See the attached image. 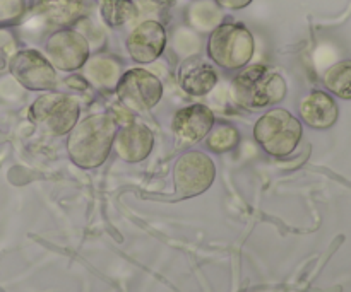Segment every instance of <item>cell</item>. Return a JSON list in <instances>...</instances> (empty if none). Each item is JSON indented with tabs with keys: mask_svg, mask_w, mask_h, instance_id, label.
Segmentation results:
<instances>
[{
	"mask_svg": "<svg viewBox=\"0 0 351 292\" xmlns=\"http://www.w3.org/2000/svg\"><path fill=\"white\" fill-rule=\"evenodd\" d=\"M115 135L117 123L112 116L105 113L88 116L69 132V157L82 170L101 166L108 159Z\"/></svg>",
	"mask_w": 351,
	"mask_h": 292,
	"instance_id": "cell-1",
	"label": "cell"
},
{
	"mask_svg": "<svg viewBox=\"0 0 351 292\" xmlns=\"http://www.w3.org/2000/svg\"><path fill=\"white\" fill-rule=\"evenodd\" d=\"M233 98L247 109L276 105L287 96V81L266 65H250L233 79Z\"/></svg>",
	"mask_w": 351,
	"mask_h": 292,
	"instance_id": "cell-2",
	"label": "cell"
},
{
	"mask_svg": "<svg viewBox=\"0 0 351 292\" xmlns=\"http://www.w3.org/2000/svg\"><path fill=\"white\" fill-rule=\"evenodd\" d=\"M256 53V40L242 23H221L209 33L208 57L226 70H239L249 65Z\"/></svg>",
	"mask_w": 351,
	"mask_h": 292,
	"instance_id": "cell-3",
	"label": "cell"
},
{
	"mask_svg": "<svg viewBox=\"0 0 351 292\" xmlns=\"http://www.w3.org/2000/svg\"><path fill=\"white\" fill-rule=\"evenodd\" d=\"M254 137L269 156L288 157L300 144L302 123L288 109L274 108L257 120Z\"/></svg>",
	"mask_w": 351,
	"mask_h": 292,
	"instance_id": "cell-4",
	"label": "cell"
},
{
	"mask_svg": "<svg viewBox=\"0 0 351 292\" xmlns=\"http://www.w3.org/2000/svg\"><path fill=\"white\" fill-rule=\"evenodd\" d=\"M81 106L72 96L62 92H47L41 94L31 105L29 116L41 130L50 135H65L79 122Z\"/></svg>",
	"mask_w": 351,
	"mask_h": 292,
	"instance_id": "cell-5",
	"label": "cell"
},
{
	"mask_svg": "<svg viewBox=\"0 0 351 292\" xmlns=\"http://www.w3.org/2000/svg\"><path fill=\"white\" fill-rule=\"evenodd\" d=\"M45 53L55 68L62 72H74L84 67L91 57V44L79 29L62 27L48 36Z\"/></svg>",
	"mask_w": 351,
	"mask_h": 292,
	"instance_id": "cell-6",
	"label": "cell"
},
{
	"mask_svg": "<svg viewBox=\"0 0 351 292\" xmlns=\"http://www.w3.org/2000/svg\"><path fill=\"white\" fill-rule=\"evenodd\" d=\"M216 168L211 157L201 150L182 154L173 168L175 190L180 197H195L213 185Z\"/></svg>",
	"mask_w": 351,
	"mask_h": 292,
	"instance_id": "cell-7",
	"label": "cell"
},
{
	"mask_svg": "<svg viewBox=\"0 0 351 292\" xmlns=\"http://www.w3.org/2000/svg\"><path fill=\"white\" fill-rule=\"evenodd\" d=\"M115 89L123 105L136 111L153 109L163 98V84L146 68H130L123 72Z\"/></svg>",
	"mask_w": 351,
	"mask_h": 292,
	"instance_id": "cell-8",
	"label": "cell"
},
{
	"mask_svg": "<svg viewBox=\"0 0 351 292\" xmlns=\"http://www.w3.org/2000/svg\"><path fill=\"white\" fill-rule=\"evenodd\" d=\"M12 77L29 91H51L57 84V72L41 51L27 48L12 55L9 62Z\"/></svg>",
	"mask_w": 351,
	"mask_h": 292,
	"instance_id": "cell-9",
	"label": "cell"
},
{
	"mask_svg": "<svg viewBox=\"0 0 351 292\" xmlns=\"http://www.w3.org/2000/svg\"><path fill=\"white\" fill-rule=\"evenodd\" d=\"M168 34L163 24L156 19H146L137 24L127 36V51L137 64H153L163 55Z\"/></svg>",
	"mask_w": 351,
	"mask_h": 292,
	"instance_id": "cell-10",
	"label": "cell"
},
{
	"mask_svg": "<svg viewBox=\"0 0 351 292\" xmlns=\"http://www.w3.org/2000/svg\"><path fill=\"white\" fill-rule=\"evenodd\" d=\"M213 127H215V113L201 103L178 109L171 120L175 135L184 142H199L208 137Z\"/></svg>",
	"mask_w": 351,
	"mask_h": 292,
	"instance_id": "cell-11",
	"label": "cell"
},
{
	"mask_svg": "<svg viewBox=\"0 0 351 292\" xmlns=\"http://www.w3.org/2000/svg\"><path fill=\"white\" fill-rule=\"evenodd\" d=\"M154 146L153 132L146 125L130 123L117 132L113 147L120 159L125 163H141L151 154Z\"/></svg>",
	"mask_w": 351,
	"mask_h": 292,
	"instance_id": "cell-12",
	"label": "cell"
},
{
	"mask_svg": "<svg viewBox=\"0 0 351 292\" xmlns=\"http://www.w3.org/2000/svg\"><path fill=\"white\" fill-rule=\"evenodd\" d=\"M178 82L187 94L204 96L218 84V72L204 58L189 57L178 68Z\"/></svg>",
	"mask_w": 351,
	"mask_h": 292,
	"instance_id": "cell-13",
	"label": "cell"
},
{
	"mask_svg": "<svg viewBox=\"0 0 351 292\" xmlns=\"http://www.w3.org/2000/svg\"><path fill=\"white\" fill-rule=\"evenodd\" d=\"M300 116L308 127L315 130L331 129L338 122L339 109L335 99L322 91H314L300 103Z\"/></svg>",
	"mask_w": 351,
	"mask_h": 292,
	"instance_id": "cell-14",
	"label": "cell"
},
{
	"mask_svg": "<svg viewBox=\"0 0 351 292\" xmlns=\"http://www.w3.org/2000/svg\"><path fill=\"white\" fill-rule=\"evenodd\" d=\"M84 77L98 89L112 91L122 77V62L110 53H98L89 57L84 64Z\"/></svg>",
	"mask_w": 351,
	"mask_h": 292,
	"instance_id": "cell-15",
	"label": "cell"
},
{
	"mask_svg": "<svg viewBox=\"0 0 351 292\" xmlns=\"http://www.w3.org/2000/svg\"><path fill=\"white\" fill-rule=\"evenodd\" d=\"M38 14L50 26L71 27L84 14V0H38Z\"/></svg>",
	"mask_w": 351,
	"mask_h": 292,
	"instance_id": "cell-16",
	"label": "cell"
},
{
	"mask_svg": "<svg viewBox=\"0 0 351 292\" xmlns=\"http://www.w3.org/2000/svg\"><path fill=\"white\" fill-rule=\"evenodd\" d=\"M189 27L197 33H211L223 21L221 7L215 0H195L185 12Z\"/></svg>",
	"mask_w": 351,
	"mask_h": 292,
	"instance_id": "cell-17",
	"label": "cell"
},
{
	"mask_svg": "<svg viewBox=\"0 0 351 292\" xmlns=\"http://www.w3.org/2000/svg\"><path fill=\"white\" fill-rule=\"evenodd\" d=\"M99 16L108 27H122L139 17L136 0H101Z\"/></svg>",
	"mask_w": 351,
	"mask_h": 292,
	"instance_id": "cell-18",
	"label": "cell"
},
{
	"mask_svg": "<svg viewBox=\"0 0 351 292\" xmlns=\"http://www.w3.org/2000/svg\"><path fill=\"white\" fill-rule=\"evenodd\" d=\"M324 84L338 98L351 99V60H341L329 67L324 74Z\"/></svg>",
	"mask_w": 351,
	"mask_h": 292,
	"instance_id": "cell-19",
	"label": "cell"
},
{
	"mask_svg": "<svg viewBox=\"0 0 351 292\" xmlns=\"http://www.w3.org/2000/svg\"><path fill=\"white\" fill-rule=\"evenodd\" d=\"M240 140V132L233 125H219L213 127L211 132L208 133V144L209 149L216 154H223L232 150L233 147L239 144Z\"/></svg>",
	"mask_w": 351,
	"mask_h": 292,
	"instance_id": "cell-20",
	"label": "cell"
},
{
	"mask_svg": "<svg viewBox=\"0 0 351 292\" xmlns=\"http://www.w3.org/2000/svg\"><path fill=\"white\" fill-rule=\"evenodd\" d=\"M26 14V0H0V27L14 26Z\"/></svg>",
	"mask_w": 351,
	"mask_h": 292,
	"instance_id": "cell-21",
	"label": "cell"
},
{
	"mask_svg": "<svg viewBox=\"0 0 351 292\" xmlns=\"http://www.w3.org/2000/svg\"><path fill=\"white\" fill-rule=\"evenodd\" d=\"M16 41L12 34L5 29H0V72L9 68V62L12 55L16 53Z\"/></svg>",
	"mask_w": 351,
	"mask_h": 292,
	"instance_id": "cell-22",
	"label": "cell"
},
{
	"mask_svg": "<svg viewBox=\"0 0 351 292\" xmlns=\"http://www.w3.org/2000/svg\"><path fill=\"white\" fill-rule=\"evenodd\" d=\"M225 10H242L252 3V0H215Z\"/></svg>",
	"mask_w": 351,
	"mask_h": 292,
	"instance_id": "cell-23",
	"label": "cell"
}]
</instances>
